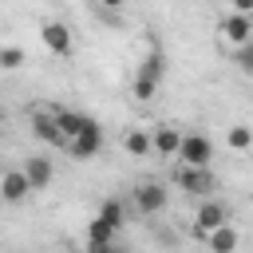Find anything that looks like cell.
<instances>
[{
  "label": "cell",
  "instance_id": "6da1fadb",
  "mask_svg": "<svg viewBox=\"0 0 253 253\" xmlns=\"http://www.w3.org/2000/svg\"><path fill=\"white\" fill-rule=\"evenodd\" d=\"M162 79H166V55L158 47H150L146 59H142V67H138V75H134V99H142V103L154 99L158 87H162Z\"/></svg>",
  "mask_w": 253,
  "mask_h": 253
},
{
  "label": "cell",
  "instance_id": "7a4b0ae2",
  "mask_svg": "<svg viewBox=\"0 0 253 253\" xmlns=\"http://www.w3.org/2000/svg\"><path fill=\"white\" fill-rule=\"evenodd\" d=\"M40 40H43V47H47L51 55H59V59H67V55L75 51L71 28H67L63 20H43V24H40Z\"/></svg>",
  "mask_w": 253,
  "mask_h": 253
},
{
  "label": "cell",
  "instance_id": "3957f363",
  "mask_svg": "<svg viewBox=\"0 0 253 253\" xmlns=\"http://www.w3.org/2000/svg\"><path fill=\"white\" fill-rule=\"evenodd\" d=\"M174 158H178L182 166H210V158H213V142H210L206 134H182Z\"/></svg>",
  "mask_w": 253,
  "mask_h": 253
},
{
  "label": "cell",
  "instance_id": "277c9868",
  "mask_svg": "<svg viewBox=\"0 0 253 253\" xmlns=\"http://www.w3.org/2000/svg\"><path fill=\"white\" fill-rule=\"evenodd\" d=\"M174 182H178V190H186V194H194V198H210V194H213V174H210V166H178Z\"/></svg>",
  "mask_w": 253,
  "mask_h": 253
},
{
  "label": "cell",
  "instance_id": "5b68a950",
  "mask_svg": "<svg viewBox=\"0 0 253 253\" xmlns=\"http://www.w3.org/2000/svg\"><path fill=\"white\" fill-rule=\"evenodd\" d=\"M221 225H229V206L206 198V202L198 206V213H194V233L206 237V233H213V229H221Z\"/></svg>",
  "mask_w": 253,
  "mask_h": 253
},
{
  "label": "cell",
  "instance_id": "8992f818",
  "mask_svg": "<svg viewBox=\"0 0 253 253\" xmlns=\"http://www.w3.org/2000/svg\"><path fill=\"white\" fill-rule=\"evenodd\" d=\"M99 150H103V126L91 119V123H87V126L67 142V154H71V158H79V162H87V158H95Z\"/></svg>",
  "mask_w": 253,
  "mask_h": 253
},
{
  "label": "cell",
  "instance_id": "52a82bcc",
  "mask_svg": "<svg viewBox=\"0 0 253 253\" xmlns=\"http://www.w3.org/2000/svg\"><path fill=\"white\" fill-rule=\"evenodd\" d=\"M32 134H36L40 142H47V146L67 150V142H63V134H59V126H55V111H47V107H36V111H32Z\"/></svg>",
  "mask_w": 253,
  "mask_h": 253
},
{
  "label": "cell",
  "instance_id": "ba28073f",
  "mask_svg": "<svg viewBox=\"0 0 253 253\" xmlns=\"http://www.w3.org/2000/svg\"><path fill=\"white\" fill-rule=\"evenodd\" d=\"M134 210L138 213H162L166 210V190H162V182H138L134 186Z\"/></svg>",
  "mask_w": 253,
  "mask_h": 253
},
{
  "label": "cell",
  "instance_id": "9c48e42d",
  "mask_svg": "<svg viewBox=\"0 0 253 253\" xmlns=\"http://www.w3.org/2000/svg\"><path fill=\"white\" fill-rule=\"evenodd\" d=\"M28 194H32V186H28L24 170H0V202H8V206H20Z\"/></svg>",
  "mask_w": 253,
  "mask_h": 253
},
{
  "label": "cell",
  "instance_id": "30bf717a",
  "mask_svg": "<svg viewBox=\"0 0 253 253\" xmlns=\"http://www.w3.org/2000/svg\"><path fill=\"white\" fill-rule=\"evenodd\" d=\"M221 36H225L233 47H241V43H253V16L229 12V16L221 20Z\"/></svg>",
  "mask_w": 253,
  "mask_h": 253
},
{
  "label": "cell",
  "instance_id": "8fae6325",
  "mask_svg": "<svg viewBox=\"0 0 253 253\" xmlns=\"http://www.w3.org/2000/svg\"><path fill=\"white\" fill-rule=\"evenodd\" d=\"M20 170H24L28 186H32V194H36V190H43V186H47V182L55 178V166H51V162H47L43 154H32V158H28V162H24Z\"/></svg>",
  "mask_w": 253,
  "mask_h": 253
},
{
  "label": "cell",
  "instance_id": "7c38bea8",
  "mask_svg": "<svg viewBox=\"0 0 253 253\" xmlns=\"http://www.w3.org/2000/svg\"><path fill=\"white\" fill-rule=\"evenodd\" d=\"M87 123H91V115H83V111H55V126H59L63 142H71Z\"/></svg>",
  "mask_w": 253,
  "mask_h": 253
},
{
  "label": "cell",
  "instance_id": "4fadbf2b",
  "mask_svg": "<svg viewBox=\"0 0 253 253\" xmlns=\"http://www.w3.org/2000/svg\"><path fill=\"white\" fill-rule=\"evenodd\" d=\"M178 138H182L178 126H158V130L150 134V150H158L162 158H174V154H178Z\"/></svg>",
  "mask_w": 253,
  "mask_h": 253
},
{
  "label": "cell",
  "instance_id": "5bb4252c",
  "mask_svg": "<svg viewBox=\"0 0 253 253\" xmlns=\"http://www.w3.org/2000/svg\"><path fill=\"white\" fill-rule=\"evenodd\" d=\"M202 241L210 245V253H233V249H237V229H233V225H221V229L206 233Z\"/></svg>",
  "mask_w": 253,
  "mask_h": 253
},
{
  "label": "cell",
  "instance_id": "9a60e30c",
  "mask_svg": "<svg viewBox=\"0 0 253 253\" xmlns=\"http://www.w3.org/2000/svg\"><path fill=\"white\" fill-rule=\"evenodd\" d=\"M95 217H99V221H107V225L119 233V229H123V221H126V210H123V202H119V198H111V202H103V210H99Z\"/></svg>",
  "mask_w": 253,
  "mask_h": 253
},
{
  "label": "cell",
  "instance_id": "2e32d148",
  "mask_svg": "<svg viewBox=\"0 0 253 253\" xmlns=\"http://www.w3.org/2000/svg\"><path fill=\"white\" fill-rule=\"evenodd\" d=\"M111 241H115V229L107 221L91 217V225H87V249H99V245H111Z\"/></svg>",
  "mask_w": 253,
  "mask_h": 253
},
{
  "label": "cell",
  "instance_id": "e0dca14e",
  "mask_svg": "<svg viewBox=\"0 0 253 253\" xmlns=\"http://www.w3.org/2000/svg\"><path fill=\"white\" fill-rule=\"evenodd\" d=\"M123 146H126V154L146 158V154H150V134H146V130H126V134H123Z\"/></svg>",
  "mask_w": 253,
  "mask_h": 253
},
{
  "label": "cell",
  "instance_id": "ac0fdd59",
  "mask_svg": "<svg viewBox=\"0 0 253 253\" xmlns=\"http://www.w3.org/2000/svg\"><path fill=\"white\" fill-rule=\"evenodd\" d=\"M225 142H229V150H237V154H245V150L253 146V130H249L245 123H237V126H229V134H225Z\"/></svg>",
  "mask_w": 253,
  "mask_h": 253
},
{
  "label": "cell",
  "instance_id": "d6986e66",
  "mask_svg": "<svg viewBox=\"0 0 253 253\" xmlns=\"http://www.w3.org/2000/svg\"><path fill=\"white\" fill-rule=\"evenodd\" d=\"M28 63V55H24V47H16V43H8V47H0V67L4 71H20Z\"/></svg>",
  "mask_w": 253,
  "mask_h": 253
},
{
  "label": "cell",
  "instance_id": "ffe728a7",
  "mask_svg": "<svg viewBox=\"0 0 253 253\" xmlns=\"http://www.w3.org/2000/svg\"><path fill=\"white\" fill-rule=\"evenodd\" d=\"M237 67L241 71H253V43H241L237 47Z\"/></svg>",
  "mask_w": 253,
  "mask_h": 253
},
{
  "label": "cell",
  "instance_id": "44dd1931",
  "mask_svg": "<svg viewBox=\"0 0 253 253\" xmlns=\"http://www.w3.org/2000/svg\"><path fill=\"white\" fill-rule=\"evenodd\" d=\"M87 253H130V249L119 245V241H111V245H99V249H87Z\"/></svg>",
  "mask_w": 253,
  "mask_h": 253
},
{
  "label": "cell",
  "instance_id": "7402d4cb",
  "mask_svg": "<svg viewBox=\"0 0 253 253\" xmlns=\"http://www.w3.org/2000/svg\"><path fill=\"white\" fill-rule=\"evenodd\" d=\"M233 4V12H241V16H253V0H229Z\"/></svg>",
  "mask_w": 253,
  "mask_h": 253
},
{
  "label": "cell",
  "instance_id": "603a6c76",
  "mask_svg": "<svg viewBox=\"0 0 253 253\" xmlns=\"http://www.w3.org/2000/svg\"><path fill=\"white\" fill-rule=\"evenodd\" d=\"M126 0H99V8H107V12H119Z\"/></svg>",
  "mask_w": 253,
  "mask_h": 253
}]
</instances>
